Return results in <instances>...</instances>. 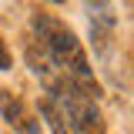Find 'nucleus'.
<instances>
[{
	"instance_id": "obj_1",
	"label": "nucleus",
	"mask_w": 134,
	"mask_h": 134,
	"mask_svg": "<svg viewBox=\"0 0 134 134\" xmlns=\"http://www.w3.org/2000/svg\"><path fill=\"white\" fill-rule=\"evenodd\" d=\"M34 34H37L34 40L44 47V54L50 57V64L57 67L81 94H87L91 100H97L100 84L94 77V70H91V60L84 54L77 34L70 30L67 24H60L57 17H50V14H34Z\"/></svg>"
},
{
	"instance_id": "obj_2",
	"label": "nucleus",
	"mask_w": 134,
	"mask_h": 134,
	"mask_svg": "<svg viewBox=\"0 0 134 134\" xmlns=\"http://www.w3.org/2000/svg\"><path fill=\"white\" fill-rule=\"evenodd\" d=\"M0 114H3V121H7V124H14L17 131H24V134H37L34 117L27 114L24 100L17 97V94H10V91H0Z\"/></svg>"
},
{
	"instance_id": "obj_3",
	"label": "nucleus",
	"mask_w": 134,
	"mask_h": 134,
	"mask_svg": "<svg viewBox=\"0 0 134 134\" xmlns=\"http://www.w3.org/2000/svg\"><path fill=\"white\" fill-rule=\"evenodd\" d=\"M40 114L47 117V124H50V131H54V134H74V131H70V124H67V117L57 111V104H54L50 97L40 104Z\"/></svg>"
},
{
	"instance_id": "obj_4",
	"label": "nucleus",
	"mask_w": 134,
	"mask_h": 134,
	"mask_svg": "<svg viewBox=\"0 0 134 134\" xmlns=\"http://www.w3.org/2000/svg\"><path fill=\"white\" fill-rule=\"evenodd\" d=\"M10 64H14V57H10V47H7L3 34H0V70H10Z\"/></svg>"
},
{
	"instance_id": "obj_5",
	"label": "nucleus",
	"mask_w": 134,
	"mask_h": 134,
	"mask_svg": "<svg viewBox=\"0 0 134 134\" xmlns=\"http://www.w3.org/2000/svg\"><path fill=\"white\" fill-rule=\"evenodd\" d=\"M54 3H64V0H54Z\"/></svg>"
}]
</instances>
